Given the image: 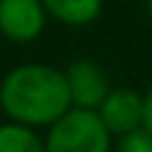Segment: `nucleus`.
I'll use <instances>...</instances> for the list:
<instances>
[{"mask_svg": "<svg viewBox=\"0 0 152 152\" xmlns=\"http://www.w3.org/2000/svg\"><path fill=\"white\" fill-rule=\"evenodd\" d=\"M44 0H0V35L14 44H30L46 27Z\"/></svg>", "mask_w": 152, "mask_h": 152, "instance_id": "3", "label": "nucleus"}, {"mask_svg": "<svg viewBox=\"0 0 152 152\" xmlns=\"http://www.w3.org/2000/svg\"><path fill=\"white\" fill-rule=\"evenodd\" d=\"M0 38H3V35H0Z\"/></svg>", "mask_w": 152, "mask_h": 152, "instance_id": "11", "label": "nucleus"}, {"mask_svg": "<svg viewBox=\"0 0 152 152\" xmlns=\"http://www.w3.org/2000/svg\"><path fill=\"white\" fill-rule=\"evenodd\" d=\"M71 90L65 71L25 63L11 68L0 82V109L11 122L27 128H49L71 109Z\"/></svg>", "mask_w": 152, "mask_h": 152, "instance_id": "1", "label": "nucleus"}, {"mask_svg": "<svg viewBox=\"0 0 152 152\" xmlns=\"http://www.w3.org/2000/svg\"><path fill=\"white\" fill-rule=\"evenodd\" d=\"M44 8L52 19L68 27H84L101 16L103 0H44Z\"/></svg>", "mask_w": 152, "mask_h": 152, "instance_id": "6", "label": "nucleus"}, {"mask_svg": "<svg viewBox=\"0 0 152 152\" xmlns=\"http://www.w3.org/2000/svg\"><path fill=\"white\" fill-rule=\"evenodd\" d=\"M147 14H149V19H152V0H147Z\"/></svg>", "mask_w": 152, "mask_h": 152, "instance_id": "10", "label": "nucleus"}, {"mask_svg": "<svg viewBox=\"0 0 152 152\" xmlns=\"http://www.w3.org/2000/svg\"><path fill=\"white\" fill-rule=\"evenodd\" d=\"M46 152H111V130L95 109L71 106L46 128Z\"/></svg>", "mask_w": 152, "mask_h": 152, "instance_id": "2", "label": "nucleus"}, {"mask_svg": "<svg viewBox=\"0 0 152 152\" xmlns=\"http://www.w3.org/2000/svg\"><path fill=\"white\" fill-rule=\"evenodd\" d=\"M0 152H46V144L35 128L6 122L0 125Z\"/></svg>", "mask_w": 152, "mask_h": 152, "instance_id": "7", "label": "nucleus"}, {"mask_svg": "<svg viewBox=\"0 0 152 152\" xmlns=\"http://www.w3.org/2000/svg\"><path fill=\"white\" fill-rule=\"evenodd\" d=\"M65 79H68V90H71V103L82 106V109H98L111 90L106 71L90 57L73 60L65 68Z\"/></svg>", "mask_w": 152, "mask_h": 152, "instance_id": "5", "label": "nucleus"}, {"mask_svg": "<svg viewBox=\"0 0 152 152\" xmlns=\"http://www.w3.org/2000/svg\"><path fill=\"white\" fill-rule=\"evenodd\" d=\"M111 152H152V133L147 128L122 133V136H117V144Z\"/></svg>", "mask_w": 152, "mask_h": 152, "instance_id": "8", "label": "nucleus"}, {"mask_svg": "<svg viewBox=\"0 0 152 152\" xmlns=\"http://www.w3.org/2000/svg\"><path fill=\"white\" fill-rule=\"evenodd\" d=\"M144 128L152 133V84L144 92Z\"/></svg>", "mask_w": 152, "mask_h": 152, "instance_id": "9", "label": "nucleus"}, {"mask_svg": "<svg viewBox=\"0 0 152 152\" xmlns=\"http://www.w3.org/2000/svg\"><path fill=\"white\" fill-rule=\"evenodd\" d=\"M111 136H122L136 128H144V92L130 87H111L103 103L95 109Z\"/></svg>", "mask_w": 152, "mask_h": 152, "instance_id": "4", "label": "nucleus"}]
</instances>
